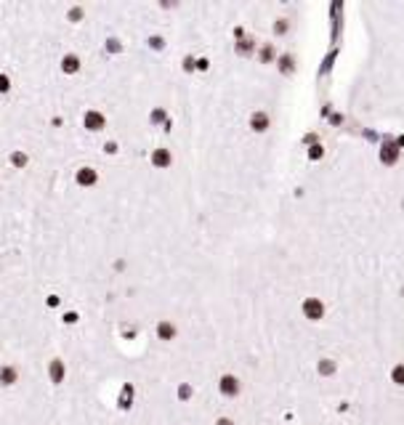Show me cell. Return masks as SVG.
I'll use <instances>...</instances> for the list:
<instances>
[{
  "instance_id": "obj_4",
  "label": "cell",
  "mask_w": 404,
  "mask_h": 425,
  "mask_svg": "<svg viewBox=\"0 0 404 425\" xmlns=\"http://www.w3.org/2000/svg\"><path fill=\"white\" fill-rule=\"evenodd\" d=\"M16 377H19L16 367H0V383H3V385H14Z\"/></svg>"
},
{
  "instance_id": "obj_3",
  "label": "cell",
  "mask_w": 404,
  "mask_h": 425,
  "mask_svg": "<svg viewBox=\"0 0 404 425\" xmlns=\"http://www.w3.org/2000/svg\"><path fill=\"white\" fill-rule=\"evenodd\" d=\"M221 391H224L226 396H237V394H239L237 377H221Z\"/></svg>"
},
{
  "instance_id": "obj_6",
  "label": "cell",
  "mask_w": 404,
  "mask_h": 425,
  "mask_svg": "<svg viewBox=\"0 0 404 425\" xmlns=\"http://www.w3.org/2000/svg\"><path fill=\"white\" fill-rule=\"evenodd\" d=\"M152 162H154V165H160V168L171 165V152H168V149H157V152L152 154Z\"/></svg>"
},
{
  "instance_id": "obj_9",
  "label": "cell",
  "mask_w": 404,
  "mask_h": 425,
  "mask_svg": "<svg viewBox=\"0 0 404 425\" xmlns=\"http://www.w3.org/2000/svg\"><path fill=\"white\" fill-rule=\"evenodd\" d=\"M157 332H160V338H165V340H168V338H173V335H175V327H173L171 322H162V324L157 327Z\"/></svg>"
},
{
  "instance_id": "obj_8",
  "label": "cell",
  "mask_w": 404,
  "mask_h": 425,
  "mask_svg": "<svg viewBox=\"0 0 404 425\" xmlns=\"http://www.w3.org/2000/svg\"><path fill=\"white\" fill-rule=\"evenodd\" d=\"M250 125H253V130H266L269 128V117H266L263 112H258V114H253Z\"/></svg>"
},
{
  "instance_id": "obj_10",
  "label": "cell",
  "mask_w": 404,
  "mask_h": 425,
  "mask_svg": "<svg viewBox=\"0 0 404 425\" xmlns=\"http://www.w3.org/2000/svg\"><path fill=\"white\" fill-rule=\"evenodd\" d=\"M61 375H64V367H61V362L56 359V362L51 364V377H54V383H58V380H61Z\"/></svg>"
},
{
  "instance_id": "obj_1",
  "label": "cell",
  "mask_w": 404,
  "mask_h": 425,
  "mask_svg": "<svg viewBox=\"0 0 404 425\" xmlns=\"http://www.w3.org/2000/svg\"><path fill=\"white\" fill-rule=\"evenodd\" d=\"M303 313H306V316H309V319H314V322H317V319H322V313H324V306L319 303L317 298H311V300H306V303H303Z\"/></svg>"
},
{
  "instance_id": "obj_2",
  "label": "cell",
  "mask_w": 404,
  "mask_h": 425,
  "mask_svg": "<svg viewBox=\"0 0 404 425\" xmlns=\"http://www.w3.org/2000/svg\"><path fill=\"white\" fill-rule=\"evenodd\" d=\"M77 184H83V186L96 184V170L93 168H80L77 170Z\"/></svg>"
},
{
  "instance_id": "obj_13",
  "label": "cell",
  "mask_w": 404,
  "mask_h": 425,
  "mask_svg": "<svg viewBox=\"0 0 404 425\" xmlns=\"http://www.w3.org/2000/svg\"><path fill=\"white\" fill-rule=\"evenodd\" d=\"M14 162H16V165H24V162H27V154L16 152V154H14Z\"/></svg>"
},
{
  "instance_id": "obj_15",
  "label": "cell",
  "mask_w": 404,
  "mask_h": 425,
  "mask_svg": "<svg viewBox=\"0 0 404 425\" xmlns=\"http://www.w3.org/2000/svg\"><path fill=\"white\" fill-rule=\"evenodd\" d=\"M218 425H231V420H218Z\"/></svg>"
},
{
  "instance_id": "obj_7",
  "label": "cell",
  "mask_w": 404,
  "mask_h": 425,
  "mask_svg": "<svg viewBox=\"0 0 404 425\" xmlns=\"http://www.w3.org/2000/svg\"><path fill=\"white\" fill-rule=\"evenodd\" d=\"M61 67H64V72H77L80 69V58H77L75 54H69V56L61 58Z\"/></svg>"
},
{
  "instance_id": "obj_12",
  "label": "cell",
  "mask_w": 404,
  "mask_h": 425,
  "mask_svg": "<svg viewBox=\"0 0 404 425\" xmlns=\"http://www.w3.org/2000/svg\"><path fill=\"white\" fill-rule=\"evenodd\" d=\"M394 380L399 383V385H404V367H396L394 369Z\"/></svg>"
},
{
  "instance_id": "obj_11",
  "label": "cell",
  "mask_w": 404,
  "mask_h": 425,
  "mask_svg": "<svg viewBox=\"0 0 404 425\" xmlns=\"http://www.w3.org/2000/svg\"><path fill=\"white\" fill-rule=\"evenodd\" d=\"M383 160H386V162H394V160H396L394 146H383Z\"/></svg>"
},
{
  "instance_id": "obj_14",
  "label": "cell",
  "mask_w": 404,
  "mask_h": 425,
  "mask_svg": "<svg viewBox=\"0 0 404 425\" xmlns=\"http://www.w3.org/2000/svg\"><path fill=\"white\" fill-rule=\"evenodd\" d=\"M8 88H11L8 77H5V75H0V90H8Z\"/></svg>"
},
{
  "instance_id": "obj_5",
  "label": "cell",
  "mask_w": 404,
  "mask_h": 425,
  "mask_svg": "<svg viewBox=\"0 0 404 425\" xmlns=\"http://www.w3.org/2000/svg\"><path fill=\"white\" fill-rule=\"evenodd\" d=\"M86 128H90V130H101V128H104V114H99V112H88V114H86Z\"/></svg>"
}]
</instances>
